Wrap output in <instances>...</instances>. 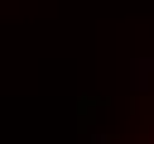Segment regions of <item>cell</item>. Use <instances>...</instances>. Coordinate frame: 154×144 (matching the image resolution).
Segmentation results:
<instances>
[{
  "instance_id": "6da1fadb",
  "label": "cell",
  "mask_w": 154,
  "mask_h": 144,
  "mask_svg": "<svg viewBox=\"0 0 154 144\" xmlns=\"http://www.w3.org/2000/svg\"><path fill=\"white\" fill-rule=\"evenodd\" d=\"M140 144H154V101H149V115H144V139Z\"/></svg>"
}]
</instances>
